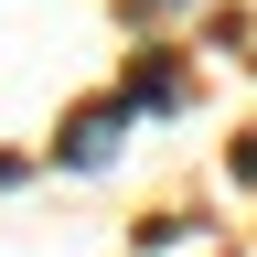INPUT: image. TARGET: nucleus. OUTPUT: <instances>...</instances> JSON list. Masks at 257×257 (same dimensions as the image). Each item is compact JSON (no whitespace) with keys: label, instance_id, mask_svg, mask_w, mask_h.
I'll return each mask as SVG.
<instances>
[{"label":"nucleus","instance_id":"nucleus-1","mask_svg":"<svg viewBox=\"0 0 257 257\" xmlns=\"http://www.w3.org/2000/svg\"><path fill=\"white\" fill-rule=\"evenodd\" d=\"M118 128H128V107H96V118H75L64 161H75V172H107V161H118Z\"/></svg>","mask_w":257,"mask_h":257}]
</instances>
